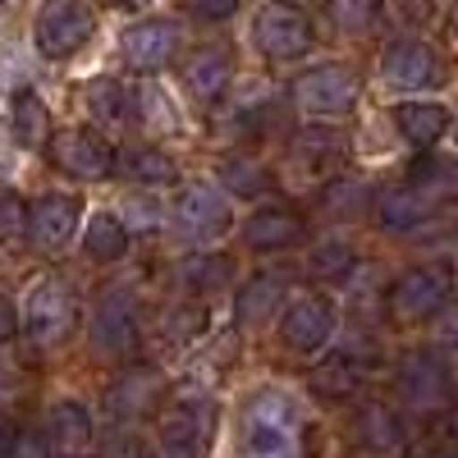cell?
Returning a JSON list of instances; mask_svg holds the SVG:
<instances>
[{
    "mask_svg": "<svg viewBox=\"0 0 458 458\" xmlns=\"http://www.w3.org/2000/svg\"><path fill=\"white\" fill-rule=\"evenodd\" d=\"M317 207H321V216H326V220L349 225V220L371 216V207H376V188H371L362 174H335V179H326V183H321Z\"/></svg>",
    "mask_w": 458,
    "mask_h": 458,
    "instance_id": "32",
    "label": "cell"
},
{
    "mask_svg": "<svg viewBox=\"0 0 458 458\" xmlns=\"http://www.w3.org/2000/svg\"><path fill=\"white\" fill-rule=\"evenodd\" d=\"M97 23H101L97 10L83 5V0H51V5L32 14V51L51 64H64L92 47Z\"/></svg>",
    "mask_w": 458,
    "mask_h": 458,
    "instance_id": "10",
    "label": "cell"
},
{
    "mask_svg": "<svg viewBox=\"0 0 458 458\" xmlns=\"http://www.w3.org/2000/svg\"><path fill=\"white\" fill-rule=\"evenodd\" d=\"M344 151H349V133H344L339 124H302L293 133V161L302 170H330Z\"/></svg>",
    "mask_w": 458,
    "mask_h": 458,
    "instance_id": "35",
    "label": "cell"
},
{
    "mask_svg": "<svg viewBox=\"0 0 458 458\" xmlns=\"http://www.w3.org/2000/svg\"><path fill=\"white\" fill-rule=\"evenodd\" d=\"M339 335V302L330 293L302 289L284 302V312L276 317V339L298 358H321Z\"/></svg>",
    "mask_w": 458,
    "mask_h": 458,
    "instance_id": "9",
    "label": "cell"
},
{
    "mask_svg": "<svg viewBox=\"0 0 458 458\" xmlns=\"http://www.w3.org/2000/svg\"><path fill=\"white\" fill-rule=\"evenodd\" d=\"M188 14H193L198 23H229V19H239V5H234V0H220V5H193V10H188Z\"/></svg>",
    "mask_w": 458,
    "mask_h": 458,
    "instance_id": "40",
    "label": "cell"
},
{
    "mask_svg": "<svg viewBox=\"0 0 458 458\" xmlns=\"http://www.w3.org/2000/svg\"><path fill=\"white\" fill-rule=\"evenodd\" d=\"M28 239V198L19 188L0 183V243H14Z\"/></svg>",
    "mask_w": 458,
    "mask_h": 458,
    "instance_id": "38",
    "label": "cell"
},
{
    "mask_svg": "<svg viewBox=\"0 0 458 458\" xmlns=\"http://www.w3.org/2000/svg\"><path fill=\"white\" fill-rule=\"evenodd\" d=\"M362 380H367V358L353 353V349H335V353H326V358L312 367V390H317L326 403H349V399H358Z\"/></svg>",
    "mask_w": 458,
    "mask_h": 458,
    "instance_id": "30",
    "label": "cell"
},
{
    "mask_svg": "<svg viewBox=\"0 0 458 458\" xmlns=\"http://www.w3.org/2000/svg\"><path fill=\"white\" fill-rule=\"evenodd\" d=\"M151 458H207V454L188 449V445H174V440H157L151 445Z\"/></svg>",
    "mask_w": 458,
    "mask_h": 458,
    "instance_id": "42",
    "label": "cell"
},
{
    "mask_svg": "<svg viewBox=\"0 0 458 458\" xmlns=\"http://www.w3.org/2000/svg\"><path fill=\"white\" fill-rule=\"evenodd\" d=\"M51 161L73 183H106L120 174V147L110 142V133L92 124H69L51 142Z\"/></svg>",
    "mask_w": 458,
    "mask_h": 458,
    "instance_id": "12",
    "label": "cell"
},
{
    "mask_svg": "<svg viewBox=\"0 0 458 458\" xmlns=\"http://www.w3.org/2000/svg\"><path fill=\"white\" fill-rule=\"evenodd\" d=\"M183 51V23L174 14H142L120 32V60L138 79H157Z\"/></svg>",
    "mask_w": 458,
    "mask_h": 458,
    "instance_id": "11",
    "label": "cell"
},
{
    "mask_svg": "<svg viewBox=\"0 0 458 458\" xmlns=\"http://www.w3.org/2000/svg\"><path fill=\"white\" fill-rule=\"evenodd\" d=\"M47 454L51 458H97L101 431L97 412L79 394H55L47 408Z\"/></svg>",
    "mask_w": 458,
    "mask_h": 458,
    "instance_id": "17",
    "label": "cell"
},
{
    "mask_svg": "<svg viewBox=\"0 0 458 458\" xmlns=\"http://www.w3.org/2000/svg\"><path fill=\"white\" fill-rule=\"evenodd\" d=\"M449 32H454V37H458V5H454V10H449Z\"/></svg>",
    "mask_w": 458,
    "mask_h": 458,
    "instance_id": "45",
    "label": "cell"
},
{
    "mask_svg": "<svg viewBox=\"0 0 458 458\" xmlns=\"http://www.w3.org/2000/svg\"><path fill=\"white\" fill-rule=\"evenodd\" d=\"M83 110H88V124L110 133L133 120V83L114 79V73H97V79L83 83Z\"/></svg>",
    "mask_w": 458,
    "mask_h": 458,
    "instance_id": "28",
    "label": "cell"
},
{
    "mask_svg": "<svg viewBox=\"0 0 458 458\" xmlns=\"http://www.w3.org/2000/svg\"><path fill=\"white\" fill-rule=\"evenodd\" d=\"M229 280H234V261H229L225 252L198 248V252H188V257L174 261V284L183 289L188 302H202V298L229 289Z\"/></svg>",
    "mask_w": 458,
    "mask_h": 458,
    "instance_id": "29",
    "label": "cell"
},
{
    "mask_svg": "<svg viewBox=\"0 0 458 458\" xmlns=\"http://www.w3.org/2000/svg\"><path fill=\"white\" fill-rule=\"evenodd\" d=\"M88 220V202L73 188H47L28 202V243L37 252H64L69 243H79Z\"/></svg>",
    "mask_w": 458,
    "mask_h": 458,
    "instance_id": "15",
    "label": "cell"
},
{
    "mask_svg": "<svg viewBox=\"0 0 458 458\" xmlns=\"http://www.w3.org/2000/svg\"><path fill=\"white\" fill-rule=\"evenodd\" d=\"M362 101V73L344 60H321L308 64L289 79V106L308 124H339L349 120Z\"/></svg>",
    "mask_w": 458,
    "mask_h": 458,
    "instance_id": "2",
    "label": "cell"
},
{
    "mask_svg": "<svg viewBox=\"0 0 458 458\" xmlns=\"http://www.w3.org/2000/svg\"><path fill=\"white\" fill-rule=\"evenodd\" d=\"M120 179L133 183L138 193H179L188 183L183 179V165L174 151H165L161 142H138V147H124L120 151Z\"/></svg>",
    "mask_w": 458,
    "mask_h": 458,
    "instance_id": "23",
    "label": "cell"
},
{
    "mask_svg": "<svg viewBox=\"0 0 458 458\" xmlns=\"http://www.w3.org/2000/svg\"><path fill=\"white\" fill-rule=\"evenodd\" d=\"M403 183H412L417 193H427L440 211L458 202V161L454 157H440V151H427V157H417L403 174Z\"/></svg>",
    "mask_w": 458,
    "mask_h": 458,
    "instance_id": "34",
    "label": "cell"
},
{
    "mask_svg": "<svg viewBox=\"0 0 458 458\" xmlns=\"http://www.w3.org/2000/svg\"><path fill=\"white\" fill-rule=\"evenodd\" d=\"M234 79H239V60H234V47L211 37V42H198L179 60V88L188 92L198 110H216L225 106V97L234 92Z\"/></svg>",
    "mask_w": 458,
    "mask_h": 458,
    "instance_id": "13",
    "label": "cell"
},
{
    "mask_svg": "<svg viewBox=\"0 0 458 458\" xmlns=\"http://www.w3.org/2000/svg\"><path fill=\"white\" fill-rule=\"evenodd\" d=\"M449 427H454V436H458V390H454V403H449Z\"/></svg>",
    "mask_w": 458,
    "mask_h": 458,
    "instance_id": "44",
    "label": "cell"
},
{
    "mask_svg": "<svg viewBox=\"0 0 458 458\" xmlns=\"http://www.w3.org/2000/svg\"><path fill=\"white\" fill-rule=\"evenodd\" d=\"M55 120H51V106L37 88H14L10 92V142L23 157H37V151H51L55 142Z\"/></svg>",
    "mask_w": 458,
    "mask_h": 458,
    "instance_id": "24",
    "label": "cell"
},
{
    "mask_svg": "<svg viewBox=\"0 0 458 458\" xmlns=\"http://www.w3.org/2000/svg\"><path fill=\"white\" fill-rule=\"evenodd\" d=\"M211 183L220 188V193L229 198V202H266V193L276 188V174L266 170V161L261 157H248V151H229V157H220L216 161V174H211Z\"/></svg>",
    "mask_w": 458,
    "mask_h": 458,
    "instance_id": "25",
    "label": "cell"
},
{
    "mask_svg": "<svg viewBox=\"0 0 458 458\" xmlns=\"http://www.w3.org/2000/svg\"><path fill=\"white\" fill-rule=\"evenodd\" d=\"M390 124H394V133L412 151H422V157H427V151H436L449 138L454 110L445 101H436V97H412V101H394L390 106Z\"/></svg>",
    "mask_w": 458,
    "mask_h": 458,
    "instance_id": "22",
    "label": "cell"
},
{
    "mask_svg": "<svg viewBox=\"0 0 458 458\" xmlns=\"http://www.w3.org/2000/svg\"><path fill=\"white\" fill-rule=\"evenodd\" d=\"M79 330V293L64 276H37L19 302V335L42 353H55Z\"/></svg>",
    "mask_w": 458,
    "mask_h": 458,
    "instance_id": "3",
    "label": "cell"
},
{
    "mask_svg": "<svg viewBox=\"0 0 458 458\" xmlns=\"http://www.w3.org/2000/svg\"><path fill=\"white\" fill-rule=\"evenodd\" d=\"M239 243L257 257L293 252L308 243V216L289 202H261L248 211V220H239Z\"/></svg>",
    "mask_w": 458,
    "mask_h": 458,
    "instance_id": "16",
    "label": "cell"
},
{
    "mask_svg": "<svg viewBox=\"0 0 458 458\" xmlns=\"http://www.w3.org/2000/svg\"><path fill=\"white\" fill-rule=\"evenodd\" d=\"M353 436L367 454L376 458H390L403 449L408 440V427H403V412L399 403H386V399H362L358 403V422H353Z\"/></svg>",
    "mask_w": 458,
    "mask_h": 458,
    "instance_id": "27",
    "label": "cell"
},
{
    "mask_svg": "<svg viewBox=\"0 0 458 458\" xmlns=\"http://www.w3.org/2000/svg\"><path fill=\"white\" fill-rule=\"evenodd\" d=\"M165 394V376L157 367H124L106 390V417L120 427H133L138 417H147Z\"/></svg>",
    "mask_w": 458,
    "mask_h": 458,
    "instance_id": "21",
    "label": "cell"
},
{
    "mask_svg": "<svg viewBox=\"0 0 458 458\" xmlns=\"http://www.w3.org/2000/svg\"><path fill=\"white\" fill-rule=\"evenodd\" d=\"M454 298V276L445 261H417L408 271H399L386 289V312L399 326H427L449 312Z\"/></svg>",
    "mask_w": 458,
    "mask_h": 458,
    "instance_id": "6",
    "label": "cell"
},
{
    "mask_svg": "<svg viewBox=\"0 0 458 458\" xmlns=\"http://www.w3.org/2000/svg\"><path fill=\"white\" fill-rule=\"evenodd\" d=\"M436 326H440V344H445V349H458V312L449 308Z\"/></svg>",
    "mask_w": 458,
    "mask_h": 458,
    "instance_id": "43",
    "label": "cell"
},
{
    "mask_svg": "<svg viewBox=\"0 0 458 458\" xmlns=\"http://www.w3.org/2000/svg\"><path fill=\"white\" fill-rule=\"evenodd\" d=\"M339 37H349V42H362V37H371L376 28H386L390 10L371 5V0H335V5L321 14Z\"/></svg>",
    "mask_w": 458,
    "mask_h": 458,
    "instance_id": "36",
    "label": "cell"
},
{
    "mask_svg": "<svg viewBox=\"0 0 458 458\" xmlns=\"http://www.w3.org/2000/svg\"><path fill=\"white\" fill-rule=\"evenodd\" d=\"M454 371H449V358L431 344L422 349H408L394 367V394H399V412L408 417H436V412H449L454 403Z\"/></svg>",
    "mask_w": 458,
    "mask_h": 458,
    "instance_id": "5",
    "label": "cell"
},
{
    "mask_svg": "<svg viewBox=\"0 0 458 458\" xmlns=\"http://www.w3.org/2000/svg\"><path fill=\"white\" fill-rule=\"evenodd\" d=\"M302 266H308V276L321 280V284H344V280H353V271L362 266V252L344 229H330V234H321L317 243H308Z\"/></svg>",
    "mask_w": 458,
    "mask_h": 458,
    "instance_id": "31",
    "label": "cell"
},
{
    "mask_svg": "<svg viewBox=\"0 0 458 458\" xmlns=\"http://www.w3.org/2000/svg\"><path fill=\"white\" fill-rule=\"evenodd\" d=\"M14 339H19V302L0 289V349H10Z\"/></svg>",
    "mask_w": 458,
    "mask_h": 458,
    "instance_id": "39",
    "label": "cell"
},
{
    "mask_svg": "<svg viewBox=\"0 0 458 458\" xmlns=\"http://www.w3.org/2000/svg\"><path fill=\"white\" fill-rule=\"evenodd\" d=\"M79 248L92 266H120L133 252V225L120 211H88Z\"/></svg>",
    "mask_w": 458,
    "mask_h": 458,
    "instance_id": "26",
    "label": "cell"
},
{
    "mask_svg": "<svg viewBox=\"0 0 458 458\" xmlns=\"http://www.w3.org/2000/svg\"><path fill=\"white\" fill-rule=\"evenodd\" d=\"M207 326V302H188V298H174L165 317H161V335L165 344H174V349H183L188 339H198Z\"/></svg>",
    "mask_w": 458,
    "mask_h": 458,
    "instance_id": "37",
    "label": "cell"
},
{
    "mask_svg": "<svg viewBox=\"0 0 458 458\" xmlns=\"http://www.w3.org/2000/svg\"><path fill=\"white\" fill-rule=\"evenodd\" d=\"M133 120L147 129V133H157V138H174L183 133V110L174 101V92L157 79H142L133 88Z\"/></svg>",
    "mask_w": 458,
    "mask_h": 458,
    "instance_id": "33",
    "label": "cell"
},
{
    "mask_svg": "<svg viewBox=\"0 0 458 458\" xmlns=\"http://www.w3.org/2000/svg\"><path fill=\"white\" fill-rule=\"evenodd\" d=\"M376 73L390 92H403V101L422 97V92H436L449 79L445 55L417 32H394L386 42V51H380V60H376Z\"/></svg>",
    "mask_w": 458,
    "mask_h": 458,
    "instance_id": "7",
    "label": "cell"
},
{
    "mask_svg": "<svg viewBox=\"0 0 458 458\" xmlns=\"http://www.w3.org/2000/svg\"><path fill=\"white\" fill-rule=\"evenodd\" d=\"M88 344L92 353L106 358V362H124L133 358V349L142 344V312H138V298L133 289H106L101 302L92 308V321H88Z\"/></svg>",
    "mask_w": 458,
    "mask_h": 458,
    "instance_id": "14",
    "label": "cell"
},
{
    "mask_svg": "<svg viewBox=\"0 0 458 458\" xmlns=\"http://www.w3.org/2000/svg\"><path fill=\"white\" fill-rule=\"evenodd\" d=\"M216 431H220V403L216 394H202V390L174 394V403L165 408V422H161V440L188 445L198 454H211Z\"/></svg>",
    "mask_w": 458,
    "mask_h": 458,
    "instance_id": "18",
    "label": "cell"
},
{
    "mask_svg": "<svg viewBox=\"0 0 458 458\" xmlns=\"http://www.w3.org/2000/svg\"><path fill=\"white\" fill-rule=\"evenodd\" d=\"M289 293V271L284 266H266V271H252L239 293H234V321L243 335H257L261 326H271L284 312V298Z\"/></svg>",
    "mask_w": 458,
    "mask_h": 458,
    "instance_id": "20",
    "label": "cell"
},
{
    "mask_svg": "<svg viewBox=\"0 0 458 458\" xmlns=\"http://www.w3.org/2000/svg\"><path fill=\"white\" fill-rule=\"evenodd\" d=\"M165 225L174 229L179 239L202 243V248L207 243H220L229 229H239L234 202H229L211 179H188L179 193H174V202L165 207Z\"/></svg>",
    "mask_w": 458,
    "mask_h": 458,
    "instance_id": "8",
    "label": "cell"
},
{
    "mask_svg": "<svg viewBox=\"0 0 458 458\" xmlns=\"http://www.w3.org/2000/svg\"><path fill=\"white\" fill-rule=\"evenodd\" d=\"M19 440H23L19 427L10 422V412L0 408V458H14V454H19Z\"/></svg>",
    "mask_w": 458,
    "mask_h": 458,
    "instance_id": "41",
    "label": "cell"
},
{
    "mask_svg": "<svg viewBox=\"0 0 458 458\" xmlns=\"http://www.w3.org/2000/svg\"><path fill=\"white\" fill-rule=\"evenodd\" d=\"M308 422H302V399L284 386H261L243 403V431L239 458H308L302 449Z\"/></svg>",
    "mask_w": 458,
    "mask_h": 458,
    "instance_id": "1",
    "label": "cell"
},
{
    "mask_svg": "<svg viewBox=\"0 0 458 458\" xmlns=\"http://www.w3.org/2000/svg\"><path fill=\"white\" fill-rule=\"evenodd\" d=\"M248 32H252L257 55L271 69H284V64H302L317 51L321 23H317V14H308L302 5H280V0H271V5L252 10Z\"/></svg>",
    "mask_w": 458,
    "mask_h": 458,
    "instance_id": "4",
    "label": "cell"
},
{
    "mask_svg": "<svg viewBox=\"0 0 458 458\" xmlns=\"http://www.w3.org/2000/svg\"><path fill=\"white\" fill-rule=\"evenodd\" d=\"M440 216V207L427 198V193H417L412 183H390V188H380L376 193V207H371V220L380 234H390V239H412V234H422V229H431Z\"/></svg>",
    "mask_w": 458,
    "mask_h": 458,
    "instance_id": "19",
    "label": "cell"
}]
</instances>
